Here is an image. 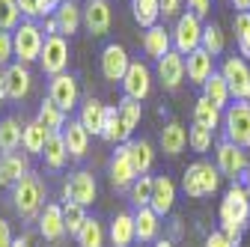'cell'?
Masks as SVG:
<instances>
[{"instance_id":"obj_1","label":"cell","mask_w":250,"mask_h":247,"mask_svg":"<svg viewBox=\"0 0 250 247\" xmlns=\"http://www.w3.org/2000/svg\"><path fill=\"white\" fill-rule=\"evenodd\" d=\"M12 206L24 221H33L45 208V185L36 173L24 176L18 185H12Z\"/></svg>"},{"instance_id":"obj_2","label":"cell","mask_w":250,"mask_h":247,"mask_svg":"<svg viewBox=\"0 0 250 247\" xmlns=\"http://www.w3.org/2000/svg\"><path fill=\"white\" fill-rule=\"evenodd\" d=\"M221 170L208 161H194L191 167L185 170L182 176V191L191 197V200H203V197H211L217 188H221Z\"/></svg>"},{"instance_id":"obj_3","label":"cell","mask_w":250,"mask_h":247,"mask_svg":"<svg viewBox=\"0 0 250 247\" xmlns=\"http://www.w3.org/2000/svg\"><path fill=\"white\" fill-rule=\"evenodd\" d=\"M45 30L36 24V21H30L24 18L15 30H12V42H15V57H18V63H33V60L42 57V48H45Z\"/></svg>"},{"instance_id":"obj_4","label":"cell","mask_w":250,"mask_h":247,"mask_svg":"<svg viewBox=\"0 0 250 247\" xmlns=\"http://www.w3.org/2000/svg\"><path fill=\"white\" fill-rule=\"evenodd\" d=\"M250 221V188L241 182H232V188L221 200V224L247 226Z\"/></svg>"},{"instance_id":"obj_5","label":"cell","mask_w":250,"mask_h":247,"mask_svg":"<svg viewBox=\"0 0 250 247\" xmlns=\"http://www.w3.org/2000/svg\"><path fill=\"white\" fill-rule=\"evenodd\" d=\"M224 131L229 143L241 146L244 152L250 149V102H235L224 110Z\"/></svg>"},{"instance_id":"obj_6","label":"cell","mask_w":250,"mask_h":247,"mask_svg":"<svg viewBox=\"0 0 250 247\" xmlns=\"http://www.w3.org/2000/svg\"><path fill=\"white\" fill-rule=\"evenodd\" d=\"M214 167L221 170V176L238 182V179H244V173L250 170L247 152H244L241 146L229 143V140H221V143H217V149H214Z\"/></svg>"},{"instance_id":"obj_7","label":"cell","mask_w":250,"mask_h":247,"mask_svg":"<svg viewBox=\"0 0 250 247\" xmlns=\"http://www.w3.org/2000/svg\"><path fill=\"white\" fill-rule=\"evenodd\" d=\"M203 21L194 15V12H182L176 18V30H173V45L176 51L185 57V54H194L197 48H203Z\"/></svg>"},{"instance_id":"obj_8","label":"cell","mask_w":250,"mask_h":247,"mask_svg":"<svg viewBox=\"0 0 250 247\" xmlns=\"http://www.w3.org/2000/svg\"><path fill=\"white\" fill-rule=\"evenodd\" d=\"M221 75L227 78L229 83V92L235 102H250V66L244 57H227L224 66H221Z\"/></svg>"},{"instance_id":"obj_9","label":"cell","mask_w":250,"mask_h":247,"mask_svg":"<svg viewBox=\"0 0 250 247\" xmlns=\"http://www.w3.org/2000/svg\"><path fill=\"white\" fill-rule=\"evenodd\" d=\"M39 66H42V72L51 75V78L66 72V66H69V42H66V36L57 33V36H48V39H45Z\"/></svg>"},{"instance_id":"obj_10","label":"cell","mask_w":250,"mask_h":247,"mask_svg":"<svg viewBox=\"0 0 250 247\" xmlns=\"http://www.w3.org/2000/svg\"><path fill=\"white\" fill-rule=\"evenodd\" d=\"M62 194H66V200L78 203V206H92L96 203V194H99V185H96V176H92L89 170H78L69 176L66 188H62Z\"/></svg>"},{"instance_id":"obj_11","label":"cell","mask_w":250,"mask_h":247,"mask_svg":"<svg viewBox=\"0 0 250 247\" xmlns=\"http://www.w3.org/2000/svg\"><path fill=\"white\" fill-rule=\"evenodd\" d=\"M107 173H110V185L116 191H128L134 179H137V170L128 158V149H125V143L116 146V152L110 155V164H107Z\"/></svg>"},{"instance_id":"obj_12","label":"cell","mask_w":250,"mask_h":247,"mask_svg":"<svg viewBox=\"0 0 250 247\" xmlns=\"http://www.w3.org/2000/svg\"><path fill=\"white\" fill-rule=\"evenodd\" d=\"M48 99L62 107V110H75L78 107V99H81V92H78V81L69 75V72H62V75H54L51 83H48Z\"/></svg>"},{"instance_id":"obj_13","label":"cell","mask_w":250,"mask_h":247,"mask_svg":"<svg viewBox=\"0 0 250 247\" xmlns=\"http://www.w3.org/2000/svg\"><path fill=\"white\" fill-rule=\"evenodd\" d=\"M122 92L134 102H143L149 92H152V72L146 63H140V60H134V63L128 66V72H125L122 78Z\"/></svg>"},{"instance_id":"obj_14","label":"cell","mask_w":250,"mask_h":247,"mask_svg":"<svg viewBox=\"0 0 250 247\" xmlns=\"http://www.w3.org/2000/svg\"><path fill=\"white\" fill-rule=\"evenodd\" d=\"M128 66H131V60H128V54H125L122 45H116V42L104 45V51H102V75H104V81H119L122 83Z\"/></svg>"},{"instance_id":"obj_15","label":"cell","mask_w":250,"mask_h":247,"mask_svg":"<svg viewBox=\"0 0 250 247\" xmlns=\"http://www.w3.org/2000/svg\"><path fill=\"white\" fill-rule=\"evenodd\" d=\"M188 69H185V57L179 51H170L164 60H158V81L164 89H179L185 81Z\"/></svg>"},{"instance_id":"obj_16","label":"cell","mask_w":250,"mask_h":247,"mask_svg":"<svg viewBox=\"0 0 250 247\" xmlns=\"http://www.w3.org/2000/svg\"><path fill=\"white\" fill-rule=\"evenodd\" d=\"M173 203H176V185L170 176H155L152 182V200H149V208L155 214H170L173 211Z\"/></svg>"},{"instance_id":"obj_17","label":"cell","mask_w":250,"mask_h":247,"mask_svg":"<svg viewBox=\"0 0 250 247\" xmlns=\"http://www.w3.org/2000/svg\"><path fill=\"white\" fill-rule=\"evenodd\" d=\"M24 176H30V155H18V152H9V155L0 158V185L3 188H12L18 185Z\"/></svg>"},{"instance_id":"obj_18","label":"cell","mask_w":250,"mask_h":247,"mask_svg":"<svg viewBox=\"0 0 250 247\" xmlns=\"http://www.w3.org/2000/svg\"><path fill=\"white\" fill-rule=\"evenodd\" d=\"M39 232L45 241H60L66 235V218H62V206L60 203H48L39 214Z\"/></svg>"},{"instance_id":"obj_19","label":"cell","mask_w":250,"mask_h":247,"mask_svg":"<svg viewBox=\"0 0 250 247\" xmlns=\"http://www.w3.org/2000/svg\"><path fill=\"white\" fill-rule=\"evenodd\" d=\"M83 27L92 36H104L110 30V3L107 0H89L83 6Z\"/></svg>"},{"instance_id":"obj_20","label":"cell","mask_w":250,"mask_h":247,"mask_svg":"<svg viewBox=\"0 0 250 247\" xmlns=\"http://www.w3.org/2000/svg\"><path fill=\"white\" fill-rule=\"evenodd\" d=\"M185 69H188V81L191 83H206L211 75H214V57L206 51V48H197L194 54H188L185 60Z\"/></svg>"},{"instance_id":"obj_21","label":"cell","mask_w":250,"mask_h":247,"mask_svg":"<svg viewBox=\"0 0 250 247\" xmlns=\"http://www.w3.org/2000/svg\"><path fill=\"white\" fill-rule=\"evenodd\" d=\"M30 83H33V78H30L27 63H12V66H6V99H12V102L27 99Z\"/></svg>"},{"instance_id":"obj_22","label":"cell","mask_w":250,"mask_h":247,"mask_svg":"<svg viewBox=\"0 0 250 247\" xmlns=\"http://www.w3.org/2000/svg\"><path fill=\"white\" fill-rule=\"evenodd\" d=\"M113 247H131L137 241V229H134V214L119 211L116 218L110 221V232H107Z\"/></svg>"},{"instance_id":"obj_23","label":"cell","mask_w":250,"mask_h":247,"mask_svg":"<svg viewBox=\"0 0 250 247\" xmlns=\"http://www.w3.org/2000/svg\"><path fill=\"white\" fill-rule=\"evenodd\" d=\"M116 107H119V143H128L131 134H134V128L140 125V116H143L140 102H134V99L125 96Z\"/></svg>"},{"instance_id":"obj_24","label":"cell","mask_w":250,"mask_h":247,"mask_svg":"<svg viewBox=\"0 0 250 247\" xmlns=\"http://www.w3.org/2000/svg\"><path fill=\"white\" fill-rule=\"evenodd\" d=\"M54 18H57V27H60V36H72L83 24V6H78L75 0H62L54 12Z\"/></svg>"},{"instance_id":"obj_25","label":"cell","mask_w":250,"mask_h":247,"mask_svg":"<svg viewBox=\"0 0 250 247\" xmlns=\"http://www.w3.org/2000/svg\"><path fill=\"white\" fill-rule=\"evenodd\" d=\"M173 36L167 33V30L161 27V24H155V27H149L146 33H143V51L152 57V60H164L173 48Z\"/></svg>"},{"instance_id":"obj_26","label":"cell","mask_w":250,"mask_h":247,"mask_svg":"<svg viewBox=\"0 0 250 247\" xmlns=\"http://www.w3.org/2000/svg\"><path fill=\"white\" fill-rule=\"evenodd\" d=\"M62 137H66V149L69 158H83L89 149V131L81 125V119H69L66 128H62Z\"/></svg>"},{"instance_id":"obj_27","label":"cell","mask_w":250,"mask_h":247,"mask_svg":"<svg viewBox=\"0 0 250 247\" xmlns=\"http://www.w3.org/2000/svg\"><path fill=\"white\" fill-rule=\"evenodd\" d=\"M134 229H137V241L140 244H149L158 238V229H161V214H155L149 206L137 208L134 211Z\"/></svg>"},{"instance_id":"obj_28","label":"cell","mask_w":250,"mask_h":247,"mask_svg":"<svg viewBox=\"0 0 250 247\" xmlns=\"http://www.w3.org/2000/svg\"><path fill=\"white\" fill-rule=\"evenodd\" d=\"M104 113H107V104H102L99 99H86L83 104H81V125L89 131V134H99L102 137V128H104Z\"/></svg>"},{"instance_id":"obj_29","label":"cell","mask_w":250,"mask_h":247,"mask_svg":"<svg viewBox=\"0 0 250 247\" xmlns=\"http://www.w3.org/2000/svg\"><path fill=\"white\" fill-rule=\"evenodd\" d=\"M203 96H206L217 110H227V107H229V102H232L229 83H227V78H224L221 72H214V75L203 83Z\"/></svg>"},{"instance_id":"obj_30","label":"cell","mask_w":250,"mask_h":247,"mask_svg":"<svg viewBox=\"0 0 250 247\" xmlns=\"http://www.w3.org/2000/svg\"><path fill=\"white\" fill-rule=\"evenodd\" d=\"M42 158H45V167H51V170H62V167H66L69 149H66V137H62V131H51Z\"/></svg>"},{"instance_id":"obj_31","label":"cell","mask_w":250,"mask_h":247,"mask_svg":"<svg viewBox=\"0 0 250 247\" xmlns=\"http://www.w3.org/2000/svg\"><path fill=\"white\" fill-rule=\"evenodd\" d=\"M125 149H128V158H131L137 176H146L152 170V164H155V149H152V143L149 140H128V143H125Z\"/></svg>"},{"instance_id":"obj_32","label":"cell","mask_w":250,"mask_h":247,"mask_svg":"<svg viewBox=\"0 0 250 247\" xmlns=\"http://www.w3.org/2000/svg\"><path fill=\"white\" fill-rule=\"evenodd\" d=\"M188 146V131L182 128V122H167V125L161 128V152L164 155H170V158H176L179 152Z\"/></svg>"},{"instance_id":"obj_33","label":"cell","mask_w":250,"mask_h":247,"mask_svg":"<svg viewBox=\"0 0 250 247\" xmlns=\"http://www.w3.org/2000/svg\"><path fill=\"white\" fill-rule=\"evenodd\" d=\"M21 143H24V125L15 116L0 119V152L9 155V152H15Z\"/></svg>"},{"instance_id":"obj_34","label":"cell","mask_w":250,"mask_h":247,"mask_svg":"<svg viewBox=\"0 0 250 247\" xmlns=\"http://www.w3.org/2000/svg\"><path fill=\"white\" fill-rule=\"evenodd\" d=\"M48 137H51V131L42 125L39 119H33V122H27V125H24V143L21 146H24L27 155H42Z\"/></svg>"},{"instance_id":"obj_35","label":"cell","mask_w":250,"mask_h":247,"mask_svg":"<svg viewBox=\"0 0 250 247\" xmlns=\"http://www.w3.org/2000/svg\"><path fill=\"white\" fill-rule=\"evenodd\" d=\"M131 15L140 27H155L161 18V0H131Z\"/></svg>"},{"instance_id":"obj_36","label":"cell","mask_w":250,"mask_h":247,"mask_svg":"<svg viewBox=\"0 0 250 247\" xmlns=\"http://www.w3.org/2000/svg\"><path fill=\"white\" fill-rule=\"evenodd\" d=\"M194 122H197V125H203V128H211L214 131L224 122V110H217L206 96H200L197 104H194Z\"/></svg>"},{"instance_id":"obj_37","label":"cell","mask_w":250,"mask_h":247,"mask_svg":"<svg viewBox=\"0 0 250 247\" xmlns=\"http://www.w3.org/2000/svg\"><path fill=\"white\" fill-rule=\"evenodd\" d=\"M36 119L42 122L48 131H62V128H66V110L57 107L51 99H45V102L39 104V116H36Z\"/></svg>"},{"instance_id":"obj_38","label":"cell","mask_w":250,"mask_h":247,"mask_svg":"<svg viewBox=\"0 0 250 247\" xmlns=\"http://www.w3.org/2000/svg\"><path fill=\"white\" fill-rule=\"evenodd\" d=\"M62 218H66V232L78 238V232L86 224V208L78 206V203H72V200H66V203H62Z\"/></svg>"},{"instance_id":"obj_39","label":"cell","mask_w":250,"mask_h":247,"mask_svg":"<svg viewBox=\"0 0 250 247\" xmlns=\"http://www.w3.org/2000/svg\"><path fill=\"white\" fill-rule=\"evenodd\" d=\"M78 244L81 247H104V226L96 218H86L83 229L78 232Z\"/></svg>"},{"instance_id":"obj_40","label":"cell","mask_w":250,"mask_h":247,"mask_svg":"<svg viewBox=\"0 0 250 247\" xmlns=\"http://www.w3.org/2000/svg\"><path fill=\"white\" fill-rule=\"evenodd\" d=\"M224 45H227V39H224V30H221V24H206L203 27V48L211 54V57H217L224 51Z\"/></svg>"},{"instance_id":"obj_41","label":"cell","mask_w":250,"mask_h":247,"mask_svg":"<svg viewBox=\"0 0 250 247\" xmlns=\"http://www.w3.org/2000/svg\"><path fill=\"white\" fill-rule=\"evenodd\" d=\"M152 176H137L134 179V185L128 188V197H131V203L137 206V208H143V206H149V200H152Z\"/></svg>"},{"instance_id":"obj_42","label":"cell","mask_w":250,"mask_h":247,"mask_svg":"<svg viewBox=\"0 0 250 247\" xmlns=\"http://www.w3.org/2000/svg\"><path fill=\"white\" fill-rule=\"evenodd\" d=\"M21 9H18V0H0V30H12L21 24Z\"/></svg>"},{"instance_id":"obj_43","label":"cell","mask_w":250,"mask_h":247,"mask_svg":"<svg viewBox=\"0 0 250 247\" xmlns=\"http://www.w3.org/2000/svg\"><path fill=\"white\" fill-rule=\"evenodd\" d=\"M211 128H203V125H197L194 122V128L188 131V143H191V149L194 152H208L211 149Z\"/></svg>"},{"instance_id":"obj_44","label":"cell","mask_w":250,"mask_h":247,"mask_svg":"<svg viewBox=\"0 0 250 247\" xmlns=\"http://www.w3.org/2000/svg\"><path fill=\"white\" fill-rule=\"evenodd\" d=\"M102 137H104V140H110V143H119V107H107Z\"/></svg>"},{"instance_id":"obj_45","label":"cell","mask_w":250,"mask_h":247,"mask_svg":"<svg viewBox=\"0 0 250 247\" xmlns=\"http://www.w3.org/2000/svg\"><path fill=\"white\" fill-rule=\"evenodd\" d=\"M12 57H15V42H12V33H9V30H0V69H3Z\"/></svg>"},{"instance_id":"obj_46","label":"cell","mask_w":250,"mask_h":247,"mask_svg":"<svg viewBox=\"0 0 250 247\" xmlns=\"http://www.w3.org/2000/svg\"><path fill=\"white\" fill-rule=\"evenodd\" d=\"M18 9L24 18H42V0H18Z\"/></svg>"},{"instance_id":"obj_47","label":"cell","mask_w":250,"mask_h":247,"mask_svg":"<svg viewBox=\"0 0 250 247\" xmlns=\"http://www.w3.org/2000/svg\"><path fill=\"white\" fill-rule=\"evenodd\" d=\"M232 33H235V39H241V36L250 33V12H235V18H232Z\"/></svg>"},{"instance_id":"obj_48","label":"cell","mask_w":250,"mask_h":247,"mask_svg":"<svg viewBox=\"0 0 250 247\" xmlns=\"http://www.w3.org/2000/svg\"><path fill=\"white\" fill-rule=\"evenodd\" d=\"M182 15V0H161V18H179Z\"/></svg>"},{"instance_id":"obj_49","label":"cell","mask_w":250,"mask_h":247,"mask_svg":"<svg viewBox=\"0 0 250 247\" xmlns=\"http://www.w3.org/2000/svg\"><path fill=\"white\" fill-rule=\"evenodd\" d=\"M221 232L227 235V241H229L232 247H238V244H241V232H244V226H232V224H224V226H221Z\"/></svg>"},{"instance_id":"obj_50","label":"cell","mask_w":250,"mask_h":247,"mask_svg":"<svg viewBox=\"0 0 250 247\" xmlns=\"http://www.w3.org/2000/svg\"><path fill=\"white\" fill-rule=\"evenodd\" d=\"M208 9H211V0H188V12H194L197 18L208 15Z\"/></svg>"},{"instance_id":"obj_51","label":"cell","mask_w":250,"mask_h":247,"mask_svg":"<svg viewBox=\"0 0 250 247\" xmlns=\"http://www.w3.org/2000/svg\"><path fill=\"white\" fill-rule=\"evenodd\" d=\"M12 241H15V235H12V229H9V224L0 218V247H12Z\"/></svg>"},{"instance_id":"obj_52","label":"cell","mask_w":250,"mask_h":247,"mask_svg":"<svg viewBox=\"0 0 250 247\" xmlns=\"http://www.w3.org/2000/svg\"><path fill=\"white\" fill-rule=\"evenodd\" d=\"M206 247H232V244L227 241V235H224L221 229H217V232H211V235L206 238Z\"/></svg>"},{"instance_id":"obj_53","label":"cell","mask_w":250,"mask_h":247,"mask_svg":"<svg viewBox=\"0 0 250 247\" xmlns=\"http://www.w3.org/2000/svg\"><path fill=\"white\" fill-rule=\"evenodd\" d=\"M238 57H244V60H250V33L238 39Z\"/></svg>"},{"instance_id":"obj_54","label":"cell","mask_w":250,"mask_h":247,"mask_svg":"<svg viewBox=\"0 0 250 247\" xmlns=\"http://www.w3.org/2000/svg\"><path fill=\"white\" fill-rule=\"evenodd\" d=\"M45 33H48V36H57V33H60V27H57V18H54V15L45 18Z\"/></svg>"},{"instance_id":"obj_55","label":"cell","mask_w":250,"mask_h":247,"mask_svg":"<svg viewBox=\"0 0 250 247\" xmlns=\"http://www.w3.org/2000/svg\"><path fill=\"white\" fill-rule=\"evenodd\" d=\"M6 99V69H0V102Z\"/></svg>"},{"instance_id":"obj_56","label":"cell","mask_w":250,"mask_h":247,"mask_svg":"<svg viewBox=\"0 0 250 247\" xmlns=\"http://www.w3.org/2000/svg\"><path fill=\"white\" fill-rule=\"evenodd\" d=\"M235 12H250V0H232Z\"/></svg>"},{"instance_id":"obj_57","label":"cell","mask_w":250,"mask_h":247,"mask_svg":"<svg viewBox=\"0 0 250 247\" xmlns=\"http://www.w3.org/2000/svg\"><path fill=\"white\" fill-rule=\"evenodd\" d=\"M12 247H30V238H24V235H21V238H15V241H12Z\"/></svg>"},{"instance_id":"obj_58","label":"cell","mask_w":250,"mask_h":247,"mask_svg":"<svg viewBox=\"0 0 250 247\" xmlns=\"http://www.w3.org/2000/svg\"><path fill=\"white\" fill-rule=\"evenodd\" d=\"M155 247H173V241L170 238H161V241H155Z\"/></svg>"},{"instance_id":"obj_59","label":"cell","mask_w":250,"mask_h":247,"mask_svg":"<svg viewBox=\"0 0 250 247\" xmlns=\"http://www.w3.org/2000/svg\"><path fill=\"white\" fill-rule=\"evenodd\" d=\"M60 3H62V0H60Z\"/></svg>"}]
</instances>
